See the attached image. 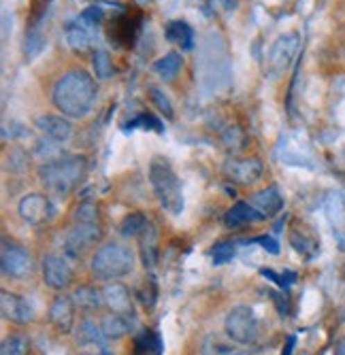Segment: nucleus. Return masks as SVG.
<instances>
[{
	"mask_svg": "<svg viewBox=\"0 0 345 355\" xmlns=\"http://www.w3.org/2000/svg\"><path fill=\"white\" fill-rule=\"evenodd\" d=\"M96 81L85 71V69H71L62 75L51 92L53 107L71 119H81L85 117L94 103H96Z\"/></svg>",
	"mask_w": 345,
	"mask_h": 355,
	"instance_id": "1",
	"label": "nucleus"
},
{
	"mask_svg": "<svg viewBox=\"0 0 345 355\" xmlns=\"http://www.w3.org/2000/svg\"><path fill=\"white\" fill-rule=\"evenodd\" d=\"M85 175H87V157L77 153L45 159L37 168V177L43 189L53 198H69L83 183Z\"/></svg>",
	"mask_w": 345,
	"mask_h": 355,
	"instance_id": "2",
	"label": "nucleus"
},
{
	"mask_svg": "<svg viewBox=\"0 0 345 355\" xmlns=\"http://www.w3.org/2000/svg\"><path fill=\"white\" fill-rule=\"evenodd\" d=\"M135 251L121 243H105L94 251L90 260V270L92 277L96 281H117L121 277H128L135 270Z\"/></svg>",
	"mask_w": 345,
	"mask_h": 355,
	"instance_id": "3",
	"label": "nucleus"
},
{
	"mask_svg": "<svg viewBox=\"0 0 345 355\" xmlns=\"http://www.w3.org/2000/svg\"><path fill=\"white\" fill-rule=\"evenodd\" d=\"M149 183L158 198L160 207L171 215H181L183 211V187L181 181L171 166L169 159L153 157L149 164Z\"/></svg>",
	"mask_w": 345,
	"mask_h": 355,
	"instance_id": "4",
	"label": "nucleus"
},
{
	"mask_svg": "<svg viewBox=\"0 0 345 355\" xmlns=\"http://www.w3.org/2000/svg\"><path fill=\"white\" fill-rule=\"evenodd\" d=\"M224 332L235 345L249 347L260 338V321L247 304H237L224 319Z\"/></svg>",
	"mask_w": 345,
	"mask_h": 355,
	"instance_id": "5",
	"label": "nucleus"
},
{
	"mask_svg": "<svg viewBox=\"0 0 345 355\" xmlns=\"http://www.w3.org/2000/svg\"><path fill=\"white\" fill-rule=\"evenodd\" d=\"M105 232L99 223H73L65 234V251L71 257H79L92 247L101 245Z\"/></svg>",
	"mask_w": 345,
	"mask_h": 355,
	"instance_id": "6",
	"label": "nucleus"
},
{
	"mask_svg": "<svg viewBox=\"0 0 345 355\" xmlns=\"http://www.w3.org/2000/svg\"><path fill=\"white\" fill-rule=\"evenodd\" d=\"M41 272H43V283L49 289H53V292H67L75 279V270L71 262L67 260V255L60 253H49L43 257Z\"/></svg>",
	"mask_w": 345,
	"mask_h": 355,
	"instance_id": "7",
	"label": "nucleus"
},
{
	"mask_svg": "<svg viewBox=\"0 0 345 355\" xmlns=\"http://www.w3.org/2000/svg\"><path fill=\"white\" fill-rule=\"evenodd\" d=\"M0 268H3V275L9 277V279H26L33 275L35 270V260L33 255H30V251L17 243H9L5 241L3 243V255H0Z\"/></svg>",
	"mask_w": 345,
	"mask_h": 355,
	"instance_id": "8",
	"label": "nucleus"
},
{
	"mask_svg": "<svg viewBox=\"0 0 345 355\" xmlns=\"http://www.w3.org/2000/svg\"><path fill=\"white\" fill-rule=\"evenodd\" d=\"M53 202L47 191H30L17 202L19 217L30 225H43L53 217Z\"/></svg>",
	"mask_w": 345,
	"mask_h": 355,
	"instance_id": "9",
	"label": "nucleus"
},
{
	"mask_svg": "<svg viewBox=\"0 0 345 355\" xmlns=\"http://www.w3.org/2000/svg\"><path fill=\"white\" fill-rule=\"evenodd\" d=\"M264 164L258 157H230L224 162V177L241 187H249L262 179Z\"/></svg>",
	"mask_w": 345,
	"mask_h": 355,
	"instance_id": "10",
	"label": "nucleus"
},
{
	"mask_svg": "<svg viewBox=\"0 0 345 355\" xmlns=\"http://www.w3.org/2000/svg\"><path fill=\"white\" fill-rule=\"evenodd\" d=\"M75 298L67 292H60L51 304H49V311H47V319L51 328L58 332V334H71L73 328H75Z\"/></svg>",
	"mask_w": 345,
	"mask_h": 355,
	"instance_id": "11",
	"label": "nucleus"
},
{
	"mask_svg": "<svg viewBox=\"0 0 345 355\" xmlns=\"http://www.w3.org/2000/svg\"><path fill=\"white\" fill-rule=\"evenodd\" d=\"M298 43H301V37L296 35V32H288V35L279 37L273 43L271 53H269V71L273 75H281V73L288 71L292 60L296 58Z\"/></svg>",
	"mask_w": 345,
	"mask_h": 355,
	"instance_id": "12",
	"label": "nucleus"
},
{
	"mask_svg": "<svg viewBox=\"0 0 345 355\" xmlns=\"http://www.w3.org/2000/svg\"><path fill=\"white\" fill-rule=\"evenodd\" d=\"M0 311H3V319L11 321L15 326H28L35 321L33 304H30L24 296L7 292V289H3V294H0Z\"/></svg>",
	"mask_w": 345,
	"mask_h": 355,
	"instance_id": "13",
	"label": "nucleus"
},
{
	"mask_svg": "<svg viewBox=\"0 0 345 355\" xmlns=\"http://www.w3.org/2000/svg\"><path fill=\"white\" fill-rule=\"evenodd\" d=\"M103 294H105V306L109 309V313L135 319L133 294H131V289L126 285H121L117 281H111V283H107L103 287Z\"/></svg>",
	"mask_w": 345,
	"mask_h": 355,
	"instance_id": "14",
	"label": "nucleus"
},
{
	"mask_svg": "<svg viewBox=\"0 0 345 355\" xmlns=\"http://www.w3.org/2000/svg\"><path fill=\"white\" fill-rule=\"evenodd\" d=\"M35 128L45 139L53 143H67L73 135V123L65 115H51V113L39 115L35 119Z\"/></svg>",
	"mask_w": 345,
	"mask_h": 355,
	"instance_id": "15",
	"label": "nucleus"
},
{
	"mask_svg": "<svg viewBox=\"0 0 345 355\" xmlns=\"http://www.w3.org/2000/svg\"><path fill=\"white\" fill-rule=\"evenodd\" d=\"M249 205L260 213L262 219H269L284 209V196H281L277 187H264L249 198Z\"/></svg>",
	"mask_w": 345,
	"mask_h": 355,
	"instance_id": "16",
	"label": "nucleus"
},
{
	"mask_svg": "<svg viewBox=\"0 0 345 355\" xmlns=\"http://www.w3.org/2000/svg\"><path fill=\"white\" fill-rule=\"evenodd\" d=\"M73 298L75 304L85 313H94L105 304V294L96 285H79L73 292Z\"/></svg>",
	"mask_w": 345,
	"mask_h": 355,
	"instance_id": "17",
	"label": "nucleus"
},
{
	"mask_svg": "<svg viewBox=\"0 0 345 355\" xmlns=\"http://www.w3.org/2000/svg\"><path fill=\"white\" fill-rule=\"evenodd\" d=\"M254 221H262V217L249 202H237L224 215V223L228 228H241V225L254 223Z\"/></svg>",
	"mask_w": 345,
	"mask_h": 355,
	"instance_id": "18",
	"label": "nucleus"
},
{
	"mask_svg": "<svg viewBox=\"0 0 345 355\" xmlns=\"http://www.w3.org/2000/svg\"><path fill=\"white\" fill-rule=\"evenodd\" d=\"M165 37H167L169 43L179 45L181 49H192V45H194V30L181 19H175V21L167 24Z\"/></svg>",
	"mask_w": 345,
	"mask_h": 355,
	"instance_id": "19",
	"label": "nucleus"
},
{
	"mask_svg": "<svg viewBox=\"0 0 345 355\" xmlns=\"http://www.w3.org/2000/svg\"><path fill=\"white\" fill-rule=\"evenodd\" d=\"M101 328H103V334H105L107 340H119V338H124L131 332L133 319L115 315V313H109V315H105L101 319Z\"/></svg>",
	"mask_w": 345,
	"mask_h": 355,
	"instance_id": "20",
	"label": "nucleus"
},
{
	"mask_svg": "<svg viewBox=\"0 0 345 355\" xmlns=\"http://www.w3.org/2000/svg\"><path fill=\"white\" fill-rule=\"evenodd\" d=\"M141 257L145 268H153L155 257H158V234H155V228L151 223H147V228L141 232Z\"/></svg>",
	"mask_w": 345,
	"mask_h": 355,
	"instance_id": "21",
	"label": "nucleus"
},
{
	"mask_svg": "<svg viewBox=\"0 0 345 355\" xmlns=\"http://www.w3.org/2000/svg\"><path fill=\"white\" fill-rule=\"evenodd\" d=\"M105 334L101 324H96L94 319H83L77 328V345H101L105 349Z\"/></svg>",
	"mask_w": 345,
	"mask_h": 355,
	"instance_id": "22",
	"label": "nucleus"
},
{
	"mask_svg": "<svg viewBox=\"0 0 345 355\" xmlns=\"http://www.w3.org/2000/svg\"><path fill=\"white\" fill-rule=\"evenodd\" d=\"M181 62H183V58L179 51H169L160 60L153 62V71L158 73L162 79H173V77H177V73L181 69Z\"/></svg>",
	"mask_w": 345,
	"mask_h": 355,
	"instance_id": "23",
	"label": "nucleus"
},
{
	"mask_svg": "<svg viewBox=\"0 0 345 355\" xmlns=\"http://www.w3.org/2000/svg\"><path fill=\"white\" fill-rule=\"evenodd\" d=\"M67 43L75 53H81V55L87 53L92 47V39L87 35V30L83 26H73V24L67 26Z\"/></svg>",
	"mask_w": 345,
	"mask_h": 355,
	"instance_id": "24",
	"label": "nucleus"
},
{
	"mask_svg": "<svg viewBox=\"0 0 345 355\" xmlns=\"http://www.w3.org/2000/svg\"><path fill=\"white\" fill-rule=\"evenodd\" d=\"M147 217L143 213H128L119 221V234L121 236H141V232L147 228Z\"/></svg>",
	"mask_w": 345,
	"mask_h": 355,
	"instance_id": "25",
	"label": "nucleus"
},
{
	"mask_svg": "<svg viewBox=\"0 0 345 355\" xmlns=\"http://www.w3.org/2000/svg\"><path fill=\"white\" fill-rule=\"evenodd\" d=\"M92 67H94V75H96V79L101 81H107L113 77L115 69H113V60L107 51H94L92 55Z\"/></svg>",
	"mask_w": 345,
	"mask_h": 355,
	"instance_id": "26",
	"label": "nucleus"
},
{
	"mask_svg": "<svg viewBox=\"0 0 345 355\" xmlns=\"http://www.w3.org/2000/svg\"><path fill=\"white\" fill-rule=\"evenodd\" d=\"M30 353V338L26 334H9L3 340L0 355H28Z\"/></svg>",
	"mask_w": 345,
	"mask_h": 355,
	"instance_id": "27",
	"label": "nucleus"
},
{
	"mask_svg": "<svg viewBox=\"0 0 345 355\" xmlns=\"http://www.w3.org/2000/svg\"><path fill=\"white\" fill-rule=\"evenodd\" d=\"M201 355H243L239 349H235L233 345L224 343V340H219L217 336H207L205 343H203V351Z\"/></svg>",
	"mask_w": 345,
	"mask_h": 355,
	"instance_id": "28",
	"label": "nucleus"
},
{
	"mask_svg": "<svg viewBox=\"0 0 345 355\" xmlns=\"http://www.w3.org/2000/svg\"><path fill=\"white\" fill-rule=\"evenodd\" d=\"M51 7V0H30V9H28V30L39 28L43 21L45 13Z\"/></svg>",
	"mask_w": 345,
	"mask_h": 355,
	"instance_id": "29",
	"label": "nucleus"
},
{
	"mask_svg": "<svg viewBox=\"0 0 345 355\" xmlns=\"http://www.w3.org/2000/svg\"><path fill=\"white\" fill-rule=\"evenodd\" d=\"M222 143H224V147H226L228 151L237 153V151H241V149L245 147V143H247V137H245V132L241 130V128H237V125H230L228 130L224 132V137H222Z\"/></svg>",
	"mask_w": 345,
	"mask_h": 355,
	"instance_id": "30",
	"label": "nucleus"
},
{
	"mask_svg": "<svg viewBox=\"0 0 345 355\" xmlns=\"http://www.w3.org/2000/svg\"><path fill=\"white\" fill-rule=\"evenodd\" d=\"M75 221L77 223H99V207L94 200H83L75 209Z\"/></svg>",
	"mask_w": 345,
	"mask_h": 355,
	"instance_id": "31",
	"label": "nucleus"
},
{
	"mask_svg": "<svg viewBox=\"0 0 345 355\" xmlns=\"http://www.w3.org/2000/svg\"><path fill=\"white\" fill-rule=\"evenodd\" d=\"M147 92H149V98L155 103V107H158V111L165 113V115L171 119V117H173V105L169 103V98L162 94V89H160V87H155V85H149Z\"/></svg>",
	"mask_w": 345,
	"mask_h": 355,
	"instance_id": "32",
	"label": "nucleus"
},
{
	"mask_svg": "<svg viewBox=\"0 0 345 355\" xmlns=\"http://www.w3.org/2000/svg\"><path fill=\"white\" fill-rule=\"evenodd\" d=\"M43 49V35L39 32V28L35 30H26V55L33 58Z\"/></svg>",
	"mask_w": 345,
	"mask_h": 355,
	"instance_id": "33",
	"label": "nucleus"
},
{
	"mask_svg": "<svg viewBox=\"0 0 345 355\" xmlns=\"http://www.w3.org/2000/svg\"><path fill=\"white\" fill-rule=\"evenodd\" d=\"M233 255H235V247L230 243H219L213 249V264L215 266H222V264H226V262L233 260Z\"/></svg>",
	"mask_w": 345,
	"mask_h": 355,
	"instance_id": "34",
	"label": "nucleus"
},
{
	"mask_svg": "<svg viewBox=\"0 0 345 355\" xmlns=\"http://www.w3.org/2000/svg\"><path fill=\"white\" fill-rule=\"evenodd\" d=\"M83 24H87V28H96L99 24H101V19H103V9L101 7H87L83 13H81V17H79Z\"/></svg>",
	"mask_w": 345,
	"mask_h": 355,
	"instance_id": "35",
	"label": "nucleus"
},
{
	"mask_svg": "<svg viewBox=\"0 0 345 355\" xmlns=\"http://www.w3.org/2000/svg\"><path fill=\"white\" fill-rule=\"evenodd\" d=\"M131 125L135 128V125H143V128H153L155 132H162V123H160V119H155L151 113H141L135 121H131Z\"/></svg>",
	"mask_w": 345,
	"mask_h": 355,
	"instance_id": "36",
	"label": "nucleus"
},
{
	"mask_svg": "<svg viewBox=\"0 0 345 355\" xmlns=\"http://www.w3.org/2000/svg\"><path fill=\"white\" fill-rule=\"evenodd\" d=\"M254 243H260V245H262L269 253H273V255L279 253V249H277L279 245H277L271 236H258V239H254Z\"/></svg>",
	"mask_w": 345,
	"mask_h": 355,
	"instance_id": "37",
	"label": "nucleus"
},
{
	"mask_svg": "<svg viewBox=\"0 0 345 355\" xmlns=\"http://www.w3.org/2000/svg\"><path fill=\"white\" fill-rule=\"evenodd\" d=\"M292 345H294V336L288 340V347H286V351H284V355H290L292 353Z\"/></svg>",
	"mask_w": 345,
	"mask_h": 355,
	"instance_id": "38",
	"label": "nucleus"
}]
</instances>
